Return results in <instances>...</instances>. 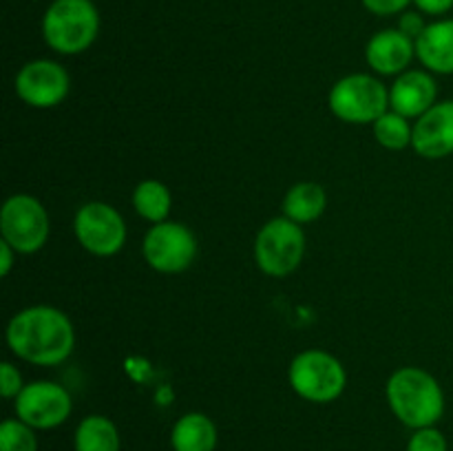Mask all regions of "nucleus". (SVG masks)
I'll return each instance as SVG.
<instances>
[{
  "label": "nucleus",
  "instance_id": "12",
  "mask_svg": "<svg viewBox=\"0 0 453 451\" xmlns=\"http://www.w3.org/2000/svg\"><path fill=\"white\" fill-rule=\"evenodd\" d=\"M411 149L425 159H445L453 155V100L436 102L416 119Z\"/></svg>",
  "mask_w": 453,
  "mask_h": 451
},
{
  "label": "nucleus",
  "instance_id": "9",
  "mask_svg": "<svg viewBox=\"0 0 453 451\" xmlns=\"http://www.w3.org/2000/svg\"><path fill=\"white\" fill-rule=\"evenodd\" d=\"M73 233L80 246L93 256H113L127 243V224L118 208L104 202H88L78 208Z\"/></svg>",
  "mask_w": 453,
  "mask_h": 451
},
{
  "label": "nucleus",
  "instance_id": "23",
  "mask_svg": "<svg viewBox=\"0 0 453 451\" xmlns=\"http://www.w3.org/2000/svg\"><path fill=\"white\" fill-rule=\"evenodd\" d=\"M25 380H22L20 370L13 363H3L0 365V394L7 401H16L18 394L25 389Z\"/></svg>",
  "mask_w": 453,
  "mask_h": 451
},
{
  "label": "nucleus",
  "instance_id": "4",
  "mask_svg": "<svg viewBox=\"0 0 453 451\" xmlns=\"http://www.w3.org/2000/svg\"><path fill=\"white\" fill-rule=\"evenodd\" d=\"M288 380L299 398L327 405L343 396L348 387V371L334 354L326 349H305L292 358Z\"/></svg>",
  "mask_w": 453,
  "mask_h": 451
},
{
  "label": "nucleus",
  "instance_id": "27",
  "mask_svg": "<svg viewBox=\"0 0 453 451\" xmlns=\"http://www.w3.org/2000/svg\"><path fill=\"white\" fill-rule=\"evenodd\" d=\"M16 255L18 252L7 241H0V274L3 277H9L13 264H16Z\"/></svg>",
  "mask_w": 453,
  "mask_h": 451
},
{
  "label": "nucleus",
  "instance_id": "13",
  "mask_svg": "<svg viewBox=\"0 0 453 451\" xmlns=\"http://www.w3.org/2000/svg\"><path fill=\"white\" fill-rule=\"evenodd\" d=\"M438 102V84L427 69H407L389 87V109L418 119Z\"/></svg>",
  "mask_w": 453,
  "mask_h": 451
},
{
  "label": "nucleus",
  "instance_id": "3",
  "mask_svg": "<svg viewBox=\"0 0 453 451\" xmlns=\"http://www.w3.org/2000/svg\"><path fill=\"white\" fill-rule=\"evenodd\" d=\"M100 34V11L93 0H53L42 16V38L60 56L88 51Z\"/></svg>",
  "mask_w": 453,
  "mask_h": 451
},
{
  "label": "nucleus",
  "instance_id": "7",
  "mask_svg": "<svg viewBox=\"0 0 453 451\" xmlns=\"http://www.w3.org/2000/svg\"><path fill=\"white\" fill-rule=\"evenodd\" d=\"M51 221L47 208L34 195H12L0 208V234L18 255H34L49 241Z\"/></svg>",
  "mask_w": 453,
  "mask_h": 451
},
{
  "label": "nucleus",
  "instance_id": "10",
  "mask_svg": "<svg viewBox=\"0 0 453 451\" xmlns=\"http://www.w3.org/2000/svg\"><path fill=\"white\" fill-rule=\"evenodd\" d=\"M16 418L34 427L35 432H49L69 420L73 411V398L69 389L53 380H34L13 401Z\"/></svg>",
  "mask_w": 453,
  "mask_h": 451
},
{
  "label": "nucleus",
  "instance_id": "8",
  "mask_svg": "<svg viewBox=\"0 0 453 451\" xmlns=\"http://www.w3.org/2000/svg\"><path fill=\"white\" fill-rule=\"evenodd\" d=\"M144 261L162 274H180L193 265L197 256V239L188 226L180 221L153 224L142 241Z\"/></svg>",
  "mask_w": 453,
  "mask_h": 451
},
{
  "label": "nucleus",
  "instance_id": "18",
  "mask_svg": "<svg viewBox=\"0 0 453 451\" xmlns=\"http://www.w3.org/2000/svg\"><path fill=\"white\" fill-rule=\"evenodd\" d=\"M75 451H119L122 438L111 418L102 414H91L82 418L73 433Z\"/></svg>",
  "mask_w": 453,
  "mask_h": 451
},
{
  "label": "nucleus",
  "instance_id": "21",
  "mask_svg": "<svg viewBox=\"0 0 453 451\" xmlns=\"http://www.w3.org/2000/svg\"><path fill=\"white\" fill-rule=\"evenodd\" d=\"M0 451H38L35 429L20 418H7L0 424Z\"/></svg>",
  "mask_w": 453,
  "mask_h": 451
},
{
  "label": "nucleus",
  "instance_id": "26",
  "mask_svg": "<svg viewBox=\"0 0 453 451\" xmlns=\"http://www.w3.org/2000/svg\"><path fill=\"white\" fill-rule=\"evenodd\" d=\"M414 7L425 16L445 18L453 9V0H414Z\"/></svg>",
  "mask_w": 453,
  "mask_h": 451
},
{
  "label": "nucleus",
  "instance_id": "20",
  "mask_svg": "<svg viewBox=\"0 0 453 451\" xmlns=\"http://www.w3.org/2000/svg\"><path fill=\"white\" fill-rule=\"evenodd\" d=\"M372 131H374L376 141L388 150H405L407 146H411V137H414V126L410 119L392 109L372 124Z\"/></svg>",
  "mask_w": 453,
  "mask_h": 451
},
{
  "label": "nucleus",
  "instance_id": "5",
  "mask_svg": "<svg viewBox=\"0 0 453 451\" xmlns=\"http://www.w3.org/2000/svg\"><path fill=\"white\" fill-rule=\"evenodd\" d=\"M327 106L345 124H374L389 111V88L372 73L345 75L330 88Z\"/></svg>",
  "mask_w": 453,
  "mask_h": 451
},
{
  "label": "nucleus",
  "instance_id": "14",
  "mask_svg": "<svg viewBox=\"0 0 453 451\" xmlns=\"http://www.w3.org/2000/svg\"><path fill=\"white\" fill-rule=\"evenodd\" d=\"M416 57V40L401 29H383L370 38L365 60L379 75H401L410 69Z\"/></svg>",
  "mask_w": 453,
  "mask_h": 451
},
{
  "label": "nucleus",
  "instance_id": "2",
  "mask_svg": "<svg viewBox=\"0 0 453 451\" xmlns=\"http://www.w3.org/2000/svg\"><path fill=\"white\" fill-rule=\"evenodd\" d=\"M392 414L410 429L436 427L445 414V392L423 367H398L385 385Z\"/></svg>",
  "mask_w": 453,
  "mask_h": 451
},
{
  "label": "nucleus",
  "instance_id": "24",
  "mask_svg": "<svg viewBox=\"0 0 453 451\" xmlns=\"http://www.w3.org/2000/svg\"><path fill=\"white\" fill-rule=\"evenodd\" d=\"M363 7L367 9L374 16H401L403 11L410 9V4H414V0H361Z\"/></svg>",
  "mask_w": 453,
  "mask_h": 451
},
{
  "label": "nucleus",
  "instance_id": "19",
  "mask_svg": "<svg viewBox=\"0 0 453 451\" xmlns=\"http://www.w3.org/2000/svg\"><path fill=\"white\" fill-rule=\"evenodd\" d=\"M133 208L142 219L150 224L168 221L173 208V195L168 186L159 180H144L133 190Z\"/></svg>",
  "mask_w": 453,
  "mask_h": 451
},
{
  "label": "nucleus",
  "instance_id": "1",
  "mask_svg": "<svg viewBox=\"0 0 453 451\" xmlns=\"http://www.w3.org/2000/svg\"><path fill=\"white\" fill-rule=\"evenodd\" d=\"M4 336L13 356L38 367L60 365L75 349L73 323L53 305H31L13 314Z\"/></svg>",
  "mask_w": 453,
  "mask_h": 451
},
{
  "label": "nucleus",
  "instance_id": "17",
  "mask_svg": "<svg viewBox=\"0 0 453 451\" xmlns=\"http://www.w3.org/2000/svg\"><path fill=\"white\" fill-rule=\"evenodd\" d=\"M326 190H323V186L314 184V181H299L283 197V217H288V219L299 226L317 221L326 212Z\"/></svg>",
  "mask_w": 453,
  "mask_h": 451
},
{
  "label": "nucleus",
  "instance_id": "15",
  "mask_svg": "<svg viewBox=\"0 0 453 451\" xmlns=\"http://www.w3.org/2000/svg\"><path fill=\"white\" fill-rule=\"evenodd\" d=\"M416 57L429 73L453 75V18L429 22L416 40Z\"/></svg>",
  "mask_w": 453,
  "mask_h": 451
},
{
  "label": "nucleus",
  "instance_id": "16",
  "mask_svg": "<svg viewBox=\"0 0 453 451\" xmlns=\"http://www.w3.org/2000/svg\"><path fill=\"white\" fill-rule=\"evenodd\" d=\"M219 432L211 416L188 411L171 429L173 451H215Z\"/></svg>",
  "mask_w": 453,
  "mask_h": 451
},
{
  "label": "nucleus",
  "instance_id": "11",
  "mask_svg": "<svg viewBox=\"0 0 453 451\" xmlns=\"http://www.w3.org/2000/svg\"><path fill=\"white\" fill-rule=\"evenodd\" d=\"M69 91V71L56 60H47V57L31 60L16 75L18 97L34 109H53L62 104Z\"/></svg>",
  "mask_w": 453,
  "mask_h": 451
},
{
  "label": "nucleus",
  "instance_id": "22",
  "mask_svg": "<svg viewBox=\"0 0 453 451\" xmlns=\"http://www.w3.org/2000/svg\"><path fill=\"white\" fill-rule=\"evenodd\" d=\"M407 451H449V442L438 427L414 429L407 440Z\"/></svg>",
  "mask_w": 453,
  "mask_h": 451
},
{
  "label": "nucleus",
  "instance_id": "25",
  "mask_svg": "<svg viewBox=\"0 0 453 451\" xmlns=\"http://www.w3.org/2000/svg\"><path fill=\"white\" fill-rule=\"evenodd\" d=\"M427 25L429 22H425V13H420L418 9H416V11L407 9V11H403L401 18H398V29L405 35H410L411 40H418L420 34L427 29Z\"/></svg>",
  "mask_w": 453,
  "mask_h": 451
},
{
  "label": "nucleus",
  "instance_id": "6",
  "mask_svg": "<svg viewBox=\"0 0 453 451\" xmlns=\"http://www.w3.org/2000/svg\"><path fill=\"white\" fill-rule=\"evenodd\" d=\"M305 256V233L288 217H274L261 226L255 239V261L264 274L283 279L295 272Z\"/></svg>",
  "mask_w": 453,
  "mask_h": 451
}]
</instances>
